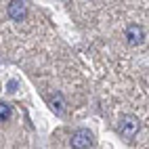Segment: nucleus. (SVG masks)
Here are the masks:
<instances>
[{"label": "nucleus", "instance_id": "1", "mask_svg": "<svg viewBox=\"0 0 149 149\" xmlns=\"http://www.w3.org/2000/svg\"><path fill=\"white\" fill-rule=\"evenodd\" d=\"M93 145V134L86 130V128H80L72 134V147L74 149H88Z\"/></svg>", "mask_w": 149, "mask_h": 149}, {"label": "nucleus", "instance_id": "2", "mask_svg": "<svg viewBox=\"0 0 149 149\" xmlns=\"http://www.w3.org/2000/svg\"><path fill=\"white\" fill-rule=\"evenodd\" d=\"M120 132L126 139H132L139 132V120H136L134 116H124L122 120H120Z\"/></svg>", "mask_w": 149, "mask_h": 149}, {"label": "nucleus", "instance_id": "3", "mask_svg": "<svg viewBox=\"0 0 149 149\" xmlns=\"http://www.w3.org/2000/svg\"><path fill=\"white\" fill-rule=\"evenodd\" d=\"M8 17L15 19V21L25 19V2L23 0H11L8 2Z\"/></svg>", "mask_w": 149, "mask_h": 149}, {"label": "nucleus", "instance_id": "4", "mask_svg": "<svg viewBox=\"0 0 149 149\" xmlns=\"http://www.w3.org/2000/svg\"><path fill=\"white\" fill-rule=\"evenodd\" d=\"M126 40L130 42V44L143 42V29L139 27V25H128L126 27Z\"/></svg>", "mask_w": 149, "mask_h": 149}, {"label": "nucleus", "instance_id": "5", "mask_svg": "<svg viewBox=\"0 0 149 149\" xmlns=\"http://www.w3.org/2000/svg\"><path fill=\"white\" fill-rule=\"evenodd\" d=\"M51 107H53V111L61 116L63 113V109H65V101H63V95L61 93H55L51 97Z\"/></svg>", "mask_w": 149, "mask_h": 149}, {"label": "nucleus", "instance_id": "6", "mask_svg": "<svg viewBox=\"0 0 149 149\" xmlns=\"http://www.w3.org/2000/svg\"><path fill=\"white\" fill-rule=\"evenodd\" d=\"M8 118H11V105H8V103H0V120H8Z\"/></svg>", "mask_w": 149, "mask_h": 149}, {"label": "nucleus", "instance_id": "7", "mask_svg": "<svg viewBox=\"0 0 149 149\" xmlns=\"http://www.w3.org/2000/svg\"><path fill=\"white\" fill-rule=\"evenodd\" d=\"M15 88H17V82H15V80H11V82H8V91H11V93H13V91H15Z\"/></svg>", "mask_w": 149, "mask_h": 149}]
</instances>
